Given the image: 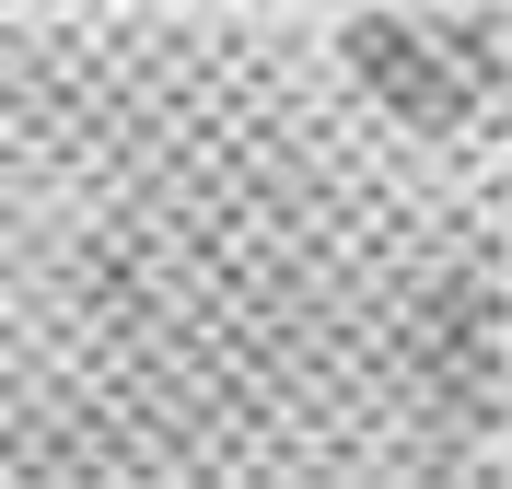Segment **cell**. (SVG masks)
Wrapping results in <instances>:
<instances>
[{"instance_id":"cell-1","label":"cell","mask_w":512,"mask_h":489,"mask_svg":"<svg viewBox=\"0 0 512 489\" xmlns=\"http://www.w3.org/2000/svg\"><path fill=\"white\" fill-rule=\"evenodd\" d=\"M350 59L373 70L384 94L408 82V105H466L501 70V35H478V24H361Z\"/></svg>"}]
</instances>
